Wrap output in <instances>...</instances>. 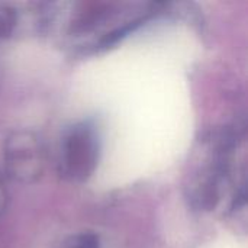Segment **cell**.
<instances>
[{
    "instance_id": "obj_2",
    "label": "cell",
    "mask_w": 248,
    "mask_h": 248,
    "mask_svg": "<svg viewBox=\"0 0 248 248\" xmlns=\"http://www.w3.org/2000/svg\"><path fill=\"white\" fill-rule=\"evenodd\" d=\"M97 157V142L90 128H77L67 141L65 160L73 176L86 177L92 173Z\"/></svg>"
},
{
    "instance_id": "obj_3",
    "label": "cell",
    "mask_w": 248,
    "mask_h": 248,
    "mask_svg": "<svg viewBox=\"0 0 248 248\" xmlns=\"http://www.w3.org/2000/svg\"><path fill=\"white\" fill-rule=\"evenodd\" d=\"M3 198H4V195H3V190L0 187V211H1V206H3Z\"/></svg>"
},
{
    "instance_id": "obj_1",
    "label": "cell",
    "mask_w": 248,
    "mask_h": 248,
    "mask_svg": "<svg viewBox=\"0 0 248 248\" xmlns=\"http://www.w3.org/2000/svg\"><path fill=\"white\" fill-rule=\"evenodd\" d=\"M6 160L15 177L29 180L42 171L44 151L32 134H15L6 145Z\"/></svg>"
}]
</instances>
